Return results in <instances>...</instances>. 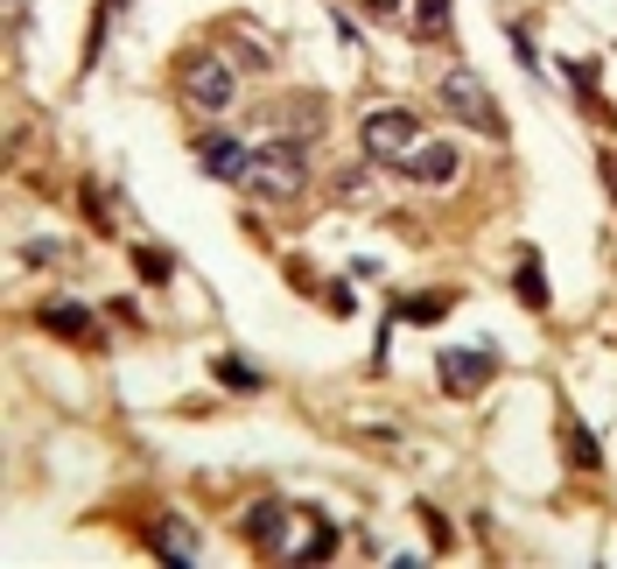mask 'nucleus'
<instances>
[{"label": "nucleus", "instance_id": "nucleus-19", "mask_svg": "<svg viewBox=\"0 0 617 569\" xmlns=\"http://www.w3.org/2000/svg\"><path fill=\"white\" fill-rule=\"evenodd\" d=\"M337 197H365V169H344V176H337Z\"/></svg>", "mask_w": 617, "mask_h": 569}, {"label": "nucleus", "instance_id": "nucleus-11", "mask_svg": "<svg viewBox=\"0 0 617 569\" xmlns=\"http://www.w3.org/2000/svg\"><path fill=\"white\" fill-rule=\"evenodd\" d=\"M519 302H527V310H548V268H540L533 246L519 254Z\"/></svg>", "mask_w": 617, "mask_h": 569}, {"label": "nucleus", "instance_id": "nucleus-13", "mask_svg": "<svg viewBox=\"0 0 617 569\" xmlns=\"http://www.w3.org/2000/svg\"><path fill=\"white\" fill-rule=\"evenodd\" d=\"M331 548H337V527L323 520L316 506H308V541H302V548H295V556H288V562H323V556H331Z\"/></svg>", "mask_w": 617, "mask_h": 569}, {"label": "nucleus", "instance_id": "nucleus-20", "mask_svg": "<svg viewBox=\"0 0 617 569\" xmlns=\"http://www.w3.org/2000/svg\"><path fill=\"white\" fill-rule=\"evenodd\" d=\"M365 14H372V22H393V14H400V0H365Z\"/></svg>", "mask_w": 617, "mask_h": 569}, {"label": "nucleus", "instance_id": "nucleus-12", "mask_svg": "<svg viewBox=\"0 0 617 569\" xmlns=\"http://www.w3.org/2000/svg\"><path fill=\"white\" fill-rule=\"evenodd\" d=\"M562 443H569V458H575V471H596L604 464V450H596V436L575 422V415H562Z\"/></svg>", "mask_w": 617, "mask_h": 569}, {"label": "nucleus", "instance_id": "nucleus-2", "mask_svg": "<svg viewBox=\"0 0 617 569\" xmlns=\"http://www.w3.org/2000/svg\"><path fill=\"white\" fill-rule=\"evenodd\" d=\"M442 106H450V112H456L463 127H477V135L506 141V112H498V99H491V92H485V78H477L470 64L442 71Z\"/></svg>", "mask_w": 617, "mask_h": 569}, {"label": "nucleus", "instance_id": "nucleus-18", "mask_svg": "<svg viewBox=\"0 0 617 569\" xmlns=\"http://www.w3.org/2000/svg\"><path fill=\"white\" fill-rule=\"evenodd\" d=\"M323 302H331V310H337V316H351V310H358V296H351V289H344V281H337V289H323Z\"/></svg>", "mask_w": 617, "mask_h": 569}, {"label": "nucleus", "instance_id": "nucleus-17", "mask_svg": "<svg viewBox=\"0 0 617 569\" xmlns=\"http://www.w3.org/2000/svg\"><path fill=\"white\" fill-rule=\"evenodd\" d=\"M393 316H414V324H435V316H442V296H414V302H393Z\"/></svg>", "mask_w": 617, "mask_h": 569}, {"label": "nucleus", "instance_id": "nucleus-8", "mask_svg": "<svg viewBox=\"0 0 617 569\" xmlns=\"http://www.w3.org/2000/svg\"><path fill=\"white\" fill-rule=\"evenodd\" d=\"M204 176H218V183H253V148L246 141H231V135H204Z\"/></svg>", "mask_w": 617, "mask_h": 569}, {"label": "nucleus", "instance_id": "nucleus-9", "mask_svg": "<svg viewBox=\"0 0 617 569\" xmlns=\"http://www.w3.org/2000/svg\"><path fill=\"white\" fill-rule=\"evenodd\" d=\"M456 169H463V155L456 148H414V155H400V176H414V183H456Z\"/></svg>", "mask_w": 617, "mask_h": 569}, {"label": "nucleus", "instance_id": "nucleus-14", "mask_svg": "<svg viewBox=\"0 0 617 569\" xmlns=\"http://www.w3.org/2000/svg\"><path fill=\"white\" fill-rule=\"evenodd\" d=\"M210 373H218V387H239V394H260V387H267V379H260L253 366H246V358H231V352L210 358Z\"/></svg>", "mask_w": 617, "mask_h": 569}, {"label": "nucleus", "instance_id": "nucleus-1", "mask_svg": "<svg viewBox=\"0 0 617 569\" xmlns=\"http://www.w3.org/2000/svg\"><path fill=\"white\" fill-rule=\"evenodd\" d=\"M302 183H308V148L302 141H267L253 148V197L267 204H288V197H302Z\"/></svg>", "mask_w": 617, "mask_h": 569}, {"label": "nucleus", "instance_id": "nucleus-5", "mask_svg": "<svg viewBox=\"0 0 617 569\" xmlns=\"http://www.w3.org/2000/svg\"><path fill=\"white\" fill-rule=\"evenodd\" d=\"M435 373H442V387H450L456 401H463V394H485L491 373H498V345H470V352H463V345H442V352H435Z\"/></svg>", "mask_w": 617, "mask_h": 569}, {"label": "nucleus", "instance_id": "nucleus-3", "mask_svg": "<svg viewBox=\"0 0 617 569\" xmlns=\"http://www.w3.org/2000/svg\"><path fill=\"white\" fill-rule=\"evenodd\" d=\"M358 141H365V155L400 162V155H414V148H421V120H414L408 106H372L358 120Z\"/></svg>", "mask_w": 617, "mask_h": 569}, {"label": "nucleus", "instance_id": "nucleus-4", "mask_svg": "<svg viewBox=\"0 0 617 569\" xmlns=\"http://www.w3.org/2000/svg\"><path fill=\"white\" fill-rule=\"evenodd\" d=\"M176 85H183V99L197 106V112H225L231 106V64H225V56H210V50H190L183 56Z\"/></svg>", "mask_w": 617, "mask_h": 569}, {"label": "nucleus", "instance_id": "nucleus-6", "mask_svg": "<svg viewBox=\"0 0 617 569\" xmlns=\"http://www.w3.org/2000/svg\"><path fill=\"white\" fill-rule=\"evenodd\" d=\"M302 506H288V500H253L246 506V520H239V535L260 548V556H288V527H295Z\"/></svg>", "mask_w": 617, "mask_h": 569}, {"label": "nucleus", "instance_id": "nucleus-10", "mask_svg": "<svg viewBox=\"0 0 617 569\" xmlns=\"http://www.w3.org/2000/svg\"><path fill=\"white\" fill-rule=\"evenodd\" d=\"M154 556L176 562V569H190V562H197V527L176 520V514H162V520H154Z\"/></svg>", "mask_w": 617, "mask_h": 569}, {"label": "nucleus", "instance_id": "nucleus-16", "mask_svg": "<svg viewBox=\"0 0 617 569\" xmlns=\"http://www.w3.org/2000/svg\"><path fill=\"white\" fill-rule=\"evenodd\" d=\"M133 275H141V281H169V275H176V260L154 254V246H133Z\"/></svg>", "mask_w": 617, "mask_h": 569}, {"label": "nucleus", "instance_id": "nucleus-21", "mask_svg": "<svg viewBox=\"0 0 617 569\" xmlns=\"http://www.w3.org/2000/svg\"><path fill=\"white\" fill-rule=\"evenodd\" d=\"M604 169H610V190H617V155H604Z\"/></svg>", "mask_w": 617, "mask_h": 569}, {"label": "nucleus", "instance_id": "nucleus-15", "mask_svg": "<svg viewBox=\"0 0 617 569\" xmlns=\"http://www.w3.org/2000/svg\"><path fill=\"white\" fill-rule=\"evenodd\" d=\"M450 14H456V0H414V35H450Z\"/></svg>", "mask_w": 617, "mask_h": 569}, {"label": "nucleus", "instance_id": "nucleus-7", "mask_svg": "<svg viewBox=\"0 0 617 569\" xmlns=\"http://www.w3.org/2000/svg\"><path fill=\"white\" fill-rule=\"evenodd\" d=\"M35 324H43L50 337H71V345H106L99 316H91L85 302H71V296H43V302H35Z\"/></svg>", "mask_w": 617, "mask_h": 569}]
</instances>
